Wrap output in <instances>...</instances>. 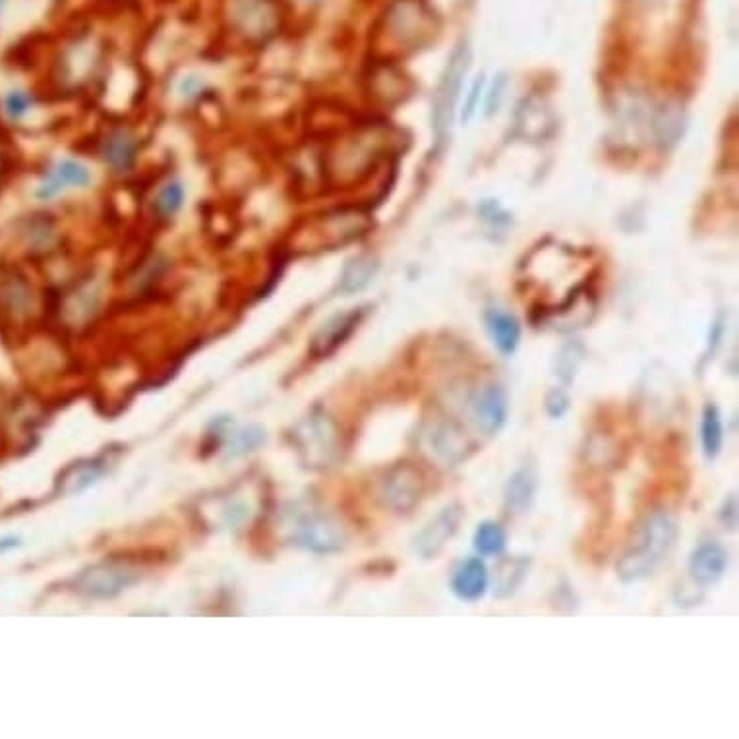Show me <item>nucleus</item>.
<instances>
[{"label": "nucleus", "mask_w": 739, "mask_h": 739, "mask_svg": "<svg viewBox=\"0 0 739 739\" xmlns=\"http://www.w3.org/2000/svg\"><path fill=\"white\" fill-rule=\"evenodd\" d=\"M680 540V523L664 507L649 511L635 527L616 562L618 579L625 585L641 583L670 560Z\"/></svg>", "instance_id": "f257e3e1"}, {"label": "nucleus", "mask_w": 739, "mask_h": 739, "mask_svg": "<svg viewBox=\"0 0 739 739\" xmlns=\"http://www.w3.org/2000/svg\"><path fill=\"white\" fill-rule=\"evenodd\" d=\"M287 527L293 544L314 554H335L347 542L343 525L318 503H296Z\"/></svg>", "instance_id": "f03ea898"}, {"label": "nucleus", "mask_w": 739, "mask_h": 739, "mask_svg": "<svg viewBox=\"0 0 739 739\" xmlns=\"http://www.w3.org/2000/svg\"><path fill=\"white\" fill-rule=\"evenodd\" d=\"M293 442L306 467L326 471L341 455V430L331 414L316 409L293 430Z\"/></svg>", "instance_id": "7ed1b4c3"}, {"label": "nucleus", "mask_w": 739, "mask_h": 739, "mask_svg": "<svg viewBox=\"0 0 739 739\" xmlns=\"http://www.w3.org/2000/svg\"><path fill=\"white\" fill-rule=\"evenodd\" d=\"M231 30L252 45H266L281 30L277 0H227Z\"/></svg>", "instance_id": "20e7f679"}, {"label": "nucleus", "mask_w": 739, "mask_h": 739, "mask_svg": "<svg viewBox=\"0 0 739 739\" xmlns=\"http://www.w3.org/2000/svg\"><path fill=\"white\" fill-rule=\"evenodd\" d=\"M471 66V51L467 45H459L445 64L442 80L434 95V130L440 142H444L451 122L455 117V109L461 97L463 80Z\"/></svg>", "instance_id": "39448f33"}, {"label": "nucleus", "mask_w": 739, "mask_h": 739, "mask_svg": "<svg viewBox=\"0 0 739 739\" xmlns=\"http://www.w3.org/2000/svg\"><path fill=\"white\" fill-rule=\"evenodd\" d=\"M422 440L432 459L444 467H457L476 451V444L455 418H434L424 426Z\"/></svg>", "instance_id": "423d86ee"}, {"label": "nucleus", "mask_w": 739, "mask_h": 739, "mask_svg": "<svg viewBox=\"0 0 739 739\" xmlns=\"http://www.w3.org/2000/svg\"><path fill=\"white\" fill-rule=\"evenodd\" d=\"M426 494V476L409 461H401L393 465L385 473L380 486V500L385 509L409 515L420 505Z\"/></svg>", "instance_id": "0eeeda50"}, {"label": "nucleus", "mask_w": 739, "mask_h": 739, "mask_svg": "<svg viewBox=\"0 0 739 739\" xmlns=\"http://www.w3.org/2000/svg\"><path fill=\"white\" fill-rule=\"evenodd\" d=\"M467 509L461 502L444 505L418 533L414 534L413 552L422 560H434L445 550V546L459 533Z\"/></svg>", "instance_id": "6e6552de"}, {"label": "nucleus", "mask_w": 739, "mask_h": 739, "mask_svg": "<svg viewBox=\"0 0 739 739\" xmlns=\"http://www.w3.org/2000/svg\"><path fill=\"white\" fill-rule=\"evenodd\" d=\"M140 571L124 562H103L91 565L76 579V589L89 598H115L134 583Z\"/></svg>", "instance_id": "1a4fd4ad"}, {"label": "nucleus", "mask_w": 739, "mask_h": 739, "mask_svg": "<svg viewBox=\"0 0 739 739\" xmlns=\"http://www.w3.org/2000/svg\"><path fill=\"white\" fill-rule=\"evenodd\" d=\"M467 405L478 432L488 438L498 436L509 420V395L502 384L490 382L478 387Z\"/></svg>", "instance_id": "9d476101"}, {"label": "nucleus", "mask_w": 739, "mask_h": 739, "mask_svg": "<svg viewBox=\"0 0 739 739\" xmlns=\"http://www.w3.org/2000/svg\"><path fill=\"white\" fill-rule=\"evenodd\" d=\"M730 567V552L718 540H703L699 542L687 560V575L689 581L699 587L707 589L716 585Z\"/></svg>", "instance_id": "9b49d317"}, {"label": "nucleus", "mask_w": 739, "mask_h": 739, "mask_svg": "<svg viewBox=\"0 0 739 739\" xmlns=\"http://www.w3.org/2000/svg\"><path fill=\"white\" fill-rule=\"evenodd\" d=\"M426 16L416 0H395L385 14V31L401 49H413L424 30Z\"/></svg>", "instance_id": "f8f14e48"}, {"label": "nucleus", "mask_w": 739, "mask_h": 739, "mask_svg": "<svg viewBox=\"0 0 739 739\" xmlns=\"http://www.w3.org/2000/svg\"><path fill=\"white\" fill-rule=\"evenodd\" d=\"M364 318V310L355 308L351 312L335 314L314 333L310 341V353L314 358L333 355L353 333Z\"/></svg>", "instance_id": "ddd939ff"}, {"label": "nucleus", "mask_w": 739, "mask_h": 739, "mask_svg": "<svg viewBox=\"0 0 739 739\" xmlns=\"http://www.w3.org/2000/svg\"><path fill=\"white\" fill-rule=\"evenodd\" d=\"M490 569L480 556L459 563L451 575L449 589L461 602H478L490 589Z\"/></svg>", "instance_id": "4468645a"}, {"label": "nucleus", "mask_w": 739, "mask_h": 739, "mask_svg": "<svg viewBox=\"0 0 739 739\" xmlns=\"http://www.w3.org/2000/svg\"><path fill=\"white\" fill-rule=\"evenodd\" d=\"M538 492V471L534 465H521L509 474L503 486V509L509 515H523L531 509Z\"/></svg>", "instance_id": "2eb2a0df"}, {"label": "nucleus", "mask_w": 739, "mask_h": 739, "mask_svg": "<svg viewBox=\"0 0 739 739\" xmlns=\"http://www.w3.org/2000/svg\"><path fill=\"white\" fill-rule=\"evenodd\" d=\"M89 182H91V173L86 165L72 161V159H64V161H59L55 169L39 182L35 196L47 202V200L57 198L60 192L68 188H86Z\"/></svg>", "instance_id": "dca6fc26"}, {"label": "nucleus", "mask_w": 739, "mask_h": 739, "mask_svg": "<svg viewBox=\"0 0 739 739\" xmlns=\"http://www.w3.org/2000/svg\"><path fill=\"white\" fill-rule=\"evenodd\" d=\"M484 320H486V329H488L496 349L502 355H513L517 351L519 343H521V324H519V320L513 314L500 310V308H490L486 312Z\"/></svg>", "instance_id": "f3484780"}, {"label": "nucleus", "mask_w": 739, "mask_h": 739, "mask_svg": "<svg viewBox=\"0 0 739 739\" xmlns=\"http://www.w3.org/2000/svg\"><path fill=\"white\" fill-rule=\"evenodd\" d=\"M138 148H140L138 140L130 130L117 128L103 140L101 157L109 167L117 171H126L136 163Z\"/></svg>", "instance_id": "a211bd4d"}, {"label": "nucleus", "mask_w": 739, "mask_h": 739, "mask_svg": "<svg viewBox=\"0 0 739 739\" xmlns=\"http://www.w3.org/2000/svg\"><path fill=\"white\" fill-rule=\"evenodd\" d=\"M699 436H701V449L707 461H716L726 444V426H724V418L720 409L714 403H707L703 407L701 413V426H699Z\"/></svg>", "instance_id": "6ab92c4d"}, {"label": "nucleus", "mask_w": 739, "mask_h": 739, "mask_svg": "<svg viewBox=\"0 0 739 739\" xmlns=\"http://www.w3.org/2000/svg\"><path fill=\"white\" fill-rule=\"evenodd\" d=\"M103 473H105V463L101 459H88V461L74 463L60 476V492L66 496L82 492L93 482H97Z\"/></svg>", "instance_id": "aec40b11"}, {"label": "nucleus", "mask_w": 739, "mask_h": 739, "mask_svg": "<svg viewBox=\"0 0 739 739\" xmlns=\"http://www.w3.org/2000/svg\"><path fill=\"white\" fill-rule=\"evenodd\" d=\"M474 552L480 558H498L507 548V531L502 523L486 519L476 525L473 534Z\"/></svg>", "instance_id": "412c9836"}, {"label": "nucleus", "mask_w": 739, "mask_h": 739, "mask_svg": "<svg viewBox=\"0 0 739 739\" xmlns=\"http://www.w3.org/2000/svg\"><path fill=\"white\" fill-rule=\"evenodd\" d=\"M531 569L529 558H507L500 563L496 579H494V594L498 598H509L523 585Z\"/></svg>", "instance_id": "4be33fe9"}, {"label": "nucleus", "mask_w": 739, "mask_h": 739, "mask_svg": "<svg viewBox=\"0 0 739 739\" xmlns=\"http://www.w3.org/2000/svg\"><path fill=\"white\" fill-rule=\"evenodd\" d=\"M376 271H378V264L370 256H358L355 260H351L341 275V293L355 295L358 291H362L374 279Z\"/></svg>", "instance_id": "5701e85b"}, {"label": "nucleus", "mask_w": 739, "mask_h": 739, "mask_svg": "<svg viewBox=\"0 0 739 739\" xmlns=\"http://www.w3.org/2000/svg\"><path fill=\"white\" fill-rule=\"evenodd\" d=\"M184 206V186L177 180H169L157 194L153 209L161 219H171Z\"/></svg>", "instance_id": "b1692460"}, {"label": "nucleus", "mask_w": 739, "mask_h": 739, "mask_svg": "<svg viewBox=\"0 0 739 739\" xmlns=\"http://www.w3.org/2000/svg\"><path fill=\"white\" fill-rule=\"evenodd\" d=\"M264 440H266V432L260 426H248L231 438V442L227 445V453L229 457L246 455L264 444Z\"/></svg>", "instance_id": "393cba45"}, {"label": "nucleus", "mask_w": 739, "mask_h": 739, "mask_svg": "<svg viewBox=\"0 0 739 739\" xmlns=\"http://www.w3.org/2000/svg\"><path fill=\"white\" fill-rule=\"evenodd\" d=\"M2 109H4V115L14 122L26 119L33 109V95L26 89H12L4 97Z\"/></svg>", "instance_id": "a878e982"}, {"label": "nucleus", "mask_w": 739, "mask_h": 739, "mask_svg": "<svg viewBox=\"0 0 739 739\" xmlns=\"http://www.w3.org/2000/svg\"><path fill=\"white\" fill-rule=\"evenodd\" d=\"M581 362H583V349L577 343L563 347L562 353L558 356V366H556V376L562 380L563 385L573 382Z\"/></svg>", "instance_id": "bb28decb"}, {"label": "nucleus", "mask_w": 739, "mask_h": 739, "mask_svg": "<svg viewBox=\"0 0 739 739\" xmlns=\"http://www.w3.org/2000/svg\"><path fill=\"white\" fill-rule=\"evenodd\" d=\"M569 407H571V399H569V395H567L565 387H554V389L546 395L544 409H546V414H548L550 418L560 420V418H563V416L567 414Z\"/></svg>", "instance_id": "cd10ccee"}, {"label": "nucleus", "mask_w": 739, "mask_h": 739, "mask_svg": "<svg viewBox=\"0 0 739 739\" xmlns=\"http://www.w3.org/2000/svg\"><path fill=\"white\" fill-rule=\"evenodd\" d=\"M718 519L722 521V525L726 529H736V525H738V498L734 494L728 496L722 503Z\"/></svg>", "instance_id": "c85d7f7f"}, {"label": "nucleus", "mask_w": 739, "mask_h": 739, "mask_svg": "<svg viewBox=\"0 0 739 739\" xmlns=\"http://www.w3.org/2000/svg\"><path fill=\"white\" fill-rule=\"evenodd\" d=\"M2 4H4V0H0V8H2Z\"/></svg>", "instance_id": "c756f323"}]
</instances>
